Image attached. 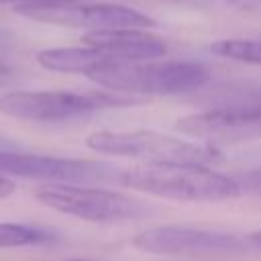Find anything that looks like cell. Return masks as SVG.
Masks as SVG:
<instances>
[{"instance_id": "cell-1", "label": "cell", "mask_w": 261, "mask_h": 261, "mask_svg": "<svg viewBox=\"0 0 261 261\" xmlns=\"http://www.w3.org/2000/svg\"><path fill=\"white\" fill-rule=\"evenodd\" d=\"M90 80L116 94L177 96L204 88L210 71L196 61H122L106 55Z\"/></svg>"}, {"instance_id": "cell-2", "label": "cell", "mask_w": 261, "mask_h": 261, "mask_svg": "<svg viewBox=\"0 0 261 261\" xmlns=\"http://www.w3.org/2000/svg\"><path fill=\"white\" fill-rule=\"evenodd\" d=\"M118 184L179 202H220L243 194L237 177L200 165H137L120 171Z\"/></svg>"}, {"instance_id": "cell-3", "label": "cell", "mask_w": 261, "mask_h": 261, "mask_svg": "<svg viewBox=\"0 0 261 261\" xmlns=\"http://www.w3.org/2000/svg\"><path fill=\"white\" fill-rule=\"evenodd\" d=\"M92 151L120 157L145 159L149 165H200L210 167L222 161L214 145L163 135L157 130H98L86 139Z\"/></svg>"}, {"instance_id": "cell-4", "label": "cell", "mask_w": 261, "mask_h": 261, "mask_svg": "<svg viewBox=\"0 0 261 261\" xmlns=\"http://www.w3.org/2000/svg\"><path fill=\"white\" fill-rule=\"evenodd\" d=\"M35 198L51 210L88 222H124L153 214L147 202L104 188L49 184L39 188L35 192Z\"/></svg>"}, {"instance_id": "cell-5", "label": "cell", "mask_w": 261, "mask_h": 261, "mask_svg": "<svg viewBox=\"0 0 261 261\" xmlns=\"http://www.w3.org/2000/svg\"><path fill=\"white\" fill-rule=\"evenodd\" d=\"M133 98H120L108 92H6L0 94V112L33 122H61L92 114L96 110L133 104Z\"/></svg>"}, {"instance_id": "cell-6", "label": "cell", "mask_w": 261, "mask_h": 261, "mask_svg": "<svg viewBox=\"0 0 261 261\" xmlns=\"http://www.w3.org/2000/svg\"><path fill=\"white\" fill-rule=\"evenodd\" d=\"M0 175L2 177H24L49 184H108L118 181L120 171L106 161L96 159H71L55 155L18 153L10 149L0 151Z\"/></svg>"}, {"instance_id": "cell-7", "label": "cell", "mask_w": 261, "mask_h": 261, "mask_svg": "<svg viewBox=\"0 0 261 261\" xmlns=\"http://www.w3.org/2000/svg\"><path fill=\"white\" fill-rule=\"evenodd\" d=\"M133 245L145 253L171 255V257H190V259H218L234 257L247 251V243L230 232L196 228V226H177L163 224L141 230Z\"/></svg>"}, {"instance_id": "cell-8", "label": "cell", "mask_w": 261, "mask_h": 261, "mask_svg": "<svg viewBox=\"0 0 261 261\" xmlns=\"http://www.w3.org/2000/svg\"><path fill=\"white\" fill-rule=\"evenodd\" d=\"M14 12L37 20L71 29H88L92 31H112V29H151L155 20L139 10L116 6V4H86V2H69V4H18Z\"/></svg>"}, {"instance_id": "cell-9", "label": "cell", "mask_w": 261, "mask_h": 261, "mask_svg": "<svg viewBox=\"0 0 261 261\" xmlns=\"http://www.w3.org/2000/svg\"><path fill=\"white\" fill-rule=\"evenodd\" d=\"M175 128L184 135L212 143H241L261 137V102L245 106L212 108L188 114L177 120Z\"/></svg>"}, {"instance_id": "cell-10", "label": "cell", "mask_w": 261, "mask_h": 261, "mask_svg": "<svg viewBox=\"0 0 261 261\" xmlns=\"http://www.w3.org/2000/svg\"><path fill=\"white\" fill-rule=\"evenodd\" d=\"M86 47L106 53L122 61H153L167 53L163 37L149 33L147 29H112L92 31L82 37Z\"/></svg>"}, {"instance_id": "cell-11", "label": "cell", "mask_w": 261, "mask_h": 261, "mask_svg": "<svg viewBox=\"0 0 261 261\" xmlns=\"http://www.w3.org/2000/svg\"><path fill=\"white\" fill-rule=\"evenodd\" d=\"M106 53L92 47H53L37 53V63L57 73H80L90 77L104 61Z\"/></svg>"}, {"instance_id": "cell-12", "label": "cell", "mask_w": 261, "mask_h": 261, "mask_svg": "<svg viewBox=\"0 0 261 261\" xmlns=\"http://www.w3.org/2000/svg\"><path fill=\"white\" fill-rule=\"evenodd\" d=\"M57 237L55 232L20 222H0V249H14V247H35L53 243Z\"/></svg>"}, {"instance_id": "cell-13", "label": "cell", "mask_w": 261, "mask_h": 261, "mask_svg": "<svg viewBox=\"0 0 261 261\" xmlns=\"http://www.w3.org/2000/svg\"><path fill=\"white\" fill-rule=\"evenodd\" d=\"M210 51L232 61L261 65V39H220L210 45Z\"/></svg>"}, {"instance_id": "cell-14", "label": "cell", "mask_w": 261, "mask_h": 261, "mask_svg": "<svg viewBox=\"0 0 261 261\" xmlns=\"http://www.w3.org/2000/svg\"><path fill=\"white\" fill-rule=\"evenodd\" d=\"M12 2V4H69V2H86V0H0V4Z\"/></svg>"}, {"instance_id": "cell-15", "label": "cell", "mask_w": 261, "mask_h": 261, "mask_svg": "<svg viewBox=\"0 0 261 261\" xmlns=\"http://www.w3.org/2000/svg\"><path fill=\"white\" fill-rule=\"evenodd\" d=\"M239 184L245 188V184L247 186H251V188H261V169H253V171H249L243 179H239Z\"/></svg>"}, {"instance_id": "cell-16", "label": "cell", "mask_w": 261, "mask_h": 261, "mask_svg": "<svg viewBox=\"0 0 261 261\" xmlns=\"http://www.w3.org/2000/svg\"><path fill=\"white\" fill-rule=\"evenodd\" d=\"M14 190H16V184H14L10 177H2V175H0V198L10 196Z\"/></svg>"}, {"instance_id": "cell-17", "label": "cell", "mask_w": 261, "mask_h": 261, "mask_svg": "<svg viewBox=\"0 0 261 261\" xmlns=\"http://www.w3.org/2000/svg\"><path fill=\"white\" fill-rule=\"evenodd\" d=\"M249 245H253L255 249H261V230L249 234Z\"/></svg>"}, {"instance_id": "cell-18", "label": "cell", "mask_w": 261, "mask_h": 261, "mask_svg": "<svg viewBox=\"0 0 261 261\" xmlns=\"http://www.w3.org/2000/svg\"><path fill=\"white\" fill-rule=\"evenodd\" d=\"M10 145H12V143H10L4 135H0V151H2V149H6V147H10Z\"/></svg>"}, {"instance_id": "cell-19", "label": "cell", "mask_w": 261, "mask_h": 261, "mask_svg": "<svg viewBox=\"0 0 261 261\" xmlns=\"http://www.w3.org/2000/svg\"><path fill=\"white\" fill-rule=\"evenodd\" d=\"M67 261H90V259H67Z\"/></svg>"}]
</instances>
